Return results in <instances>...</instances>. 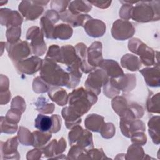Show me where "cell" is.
<instances>
[{"label":"cell","instance_id":"12","mask_svg":"<svg viewBox=\"0 0 160 160\" xmlns=\"http://www.w3.org/2000/svg\"><path fill=\"white\" fill-rule=\"evenodd\" d=\"M72 33V30L71 28L69 27L68 25L66 24L64 31H62L61 24H58L54 29L53 39H56L58 38L61 39H68L71 36Z\"/></svg>","mask_w":160,"mask_h":160},{"label":"cell","instance_id":"7","mask_svg":"<svg viewBox=\"0 0 160 160\" xmlns=\"http://www.w3.org/2000/svg\"><path fill=\"white\" fill-rule=\"evenodd\" d=\"M113 28L121 29V31L112 32V36L116 39H126L131 37L134 32L127 31H124V29H130L134 28L132 26L131 23L128 21H122V20H118L113 24Z\"/></svg>","mask_w":160,"mask_h":160},{"label":"cell","instance_id":"5","mask_svg":"<svg viewBox=\"0 0 160 160\" xmlns=\"http://www.w3.org/2000/svg\"><path fill=\"white\" fill-rule=\"evenodd\" d=\"M36 1H22L19 9L28 19H36L43 11V8L38 6Z\"/></svg>","mask_w":160,"mask_h":160},{"label":"cell","instance_id":"10","mask_svg":"<svg viewBox=\"0 0 160 160\" xmlns=\"http://www.w3.org/2000/svg\"><path fill=\"white\" fill-rule=\"evenodd\" d=\"M34 126L42 132L50 131L53 127V119L52 116L39 114L35 119Z\"/></svg>","mask_w":160,"mask_h":160},{"label":"cell","instance_id":"6","mask_svg":"<svg viewBox=\"0 0 160 160\" xmlns=\"http://www.w3.org/2000/svg\"><path fill=\"white\" fill-rule=\"evenodd\" d=\"M10 46H7V51L9 53V56L13 60L18 61L21 58L28 56L29 53L28 44L26 42H21L17 44H9Z\"/></svg>","mask_w":160,"mask_h":160},{"label":"cell","instance_id":"1","mask_svg":"<svg viewBox=\"0 0 160 160\" xmlns=\"http://www.w3.org/2000/svg\"><path fill=\"white\" fill-rule=\"evenodd\" d=\"M96 101L97 96L94 92L89 90L85 91L82 88L76 89L69 94L70 107L81 116L88 112Z\"/></svg>","mask_w":160,"mask_h":160},{"label":"cell","instance_id":"2","mask_svg":"<svg viewBox=\"0 0 160 160\" xmlns=\"http://www.w3.org/2000/svg\"><path fill=\"white\" fill-rule=\"evenodd\" d=\"M42 78L47 82L56 86L68 85L69 75L52 59H46L41 71Z\"/></svg>","mask_w":160,"mask_h":160},{"label":"cell","instance_id":"13","mask_svg":"<svg viewBox=\"0 0 160 160\" xmlns=\"http://www.w3.org/2000/svg\"><path fill=\"white\" fill-rule=\"evenodd\" d=\"M48 20L49 19H48L46 18L43 17L41 19V24L43 32L45 34V36L48 38L52 39V36H53V32H54L53 26L51 23V22H49Z\"/></svg>","mask_w":160,"mask_h":160},{"label":"cell","instance_id":"4","mask_svg":"<svg viewBox=\"0 0 160 160\" xmlns=\"http://www.w3.org/2000/svg\"><path fill=\"white\" fill-rule=\"evenodd\" d=\"M107 81L108 76L106 74V72L103 70L97 69L89 75L85 84L86 88L90 89L89 91H93L98 95L101 92V85L102 83L105 84Z\"/></svg>","mask_w":160,"mask_h":160},{"label":"cell","instance_id":"11","mask_svg":"<svg viewBox=\"0 0 160 160\" xmlns=\"http://www.w3.org/2000/svg\"><path fill=\"white\" fill-rule=\"evenodd\" d=\"M91 5L89 1H76L71 2L69 5V11L73 14H78L79 11L89 12L91 9Z\"/></svg>","mask_w":160,"mask_h":160},{"label":"cell","instance_id":"8","mask_svg":"<svg viewBox=\"0 0 160 160\" xmlns=\"http://www.w3.org/2000/svg\"><path fill=\"white\" fill-rule=\"evenodd\" d=\"M139 45L138 47L133 48L131 49V51L134 53L139 54L141 56V59L142 62L147 65L149 66L153 64V59H154V52L152 50L142 43V45Z\"/></svg>","mask_w":160,"mask_h":160},{"label":"cell","instance_id":"3","mask_svg":"<svg viewBox=\"0 0 160 160\" xmlns=\"http://www.w3.org/2000/svg\"><path fill=\"white\" fill-rule=\"evenodd\" d=\"M150 2H139L135 7H132L131 18L138 22L151 21L153 16L152 8L149 5Z\"/></svg>","mask_w":160,"mask_h":160},{"label":"cell","instance_id":"9","mask_svg":"<svg viewBox=\"0 0 160 160\" xmlns=\"http://www.w3.org/2000/svg\"><path fill=\"white\" fill-rule=\"evenodd\" d=\"M41 59H39L38 57H32L29 59L22 60L19 61L17 64V68L21 72L27 73V74H32L34 72H36L40 67L32 66L31 64H34Z\"/></svg>","mask_w":160,"mask_h":160}]
</instances>
